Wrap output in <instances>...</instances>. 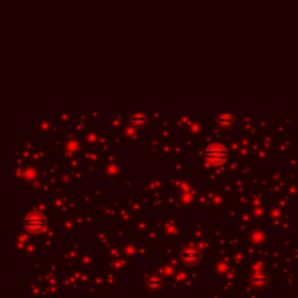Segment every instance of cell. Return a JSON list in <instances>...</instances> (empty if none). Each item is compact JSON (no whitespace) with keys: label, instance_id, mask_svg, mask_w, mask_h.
<instances>
[{"label":"cell","instance_id":"3","mask_svg":"<svg viewBox=\"0 0 298 298\" xmlns=\"http://www.w3.org/2000/svg\"><path fill=\"white\" fill-rule=\"evenodd\" d=\"M131 121L134 124H138V122H146L147 121V115L146 114H134L131 116Z\"/></svg>","mask_w":298,"mask_h":298},{"label":"cell","instance_id":"2","mask_svg":"<svg viewBox=\"0 0 298 298\" xmlns=\"http://www.w3.org/2000/svg\"><path fill=\"white\" fill-rule=\"evenodd\" d=\"M23 226L28 230H31V231L38 233V231L46 229L47 220L41 212H38V211L35 212L34 211V212H31V214H28V216L25 217V220H23Z\"/></svg>","mask_w":298,"mask_h":298},{"label":"cell","instance_id":"1","mask_svg":"<svg viewBox=\"0 0 298 298\" xmlns=\"http://www.w3.org/2000/svg\"><path fill=\"white\" fill-rule=\"evenodd\" d=\"M204 157L206 161L211 164H223L229 157V151L221 144H211L208 149L204 151Z\"/></svg>","mask_w":298,"mask_h":298}]
</instances>
